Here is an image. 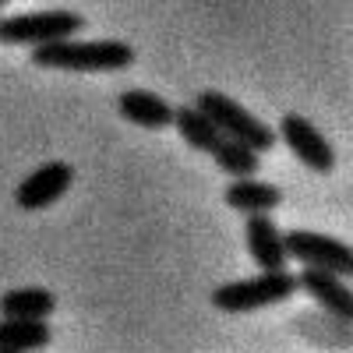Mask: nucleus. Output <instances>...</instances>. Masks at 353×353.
<instances>
[{"label": "nucleus", "mask_w": 353, "mask_h": 353, "mask_svg": "<svg viewBox=\"0 0 353 353\" xmlns=\"http://www.w3.org/2000/svg\"><path fill=\"white\" fill-rule=\"evenodd\" d=\"M36 68L57 71H121L134 64V46L124 39H61L32 50Z\"/></svg>", "instance_id": "f257e3e1"}, {"label": "nucleus", "mask_w": 353, "mask_h": 353, "mask_svg": "<svg viewBox=\"0 0 353 353\" xmlns=\"http://www.w3.org/2000/svg\"><path fill=\"white\" fill-rule=\"evenodd\" d=\"M194 106L223 131V138H233V141L248 145V149H254L258 156L272 152L279 145V134L269 124L258 121L248 106H241L237 99H230L226 92H219V88H201V92L194 96Z\"/></svg>", "instance_id": "f03ea898"}, {"label": "nucleus", "mask_w": 353, "mask_h": 353, "mask_svg": "<svg viewBox=\"0 0 353 353\" xmlns=\"http://www.w3.org/2000/svg\"><path fill=\"white\" fill-rule=\"evenodd\" d=\"M85 28V14L74 8H43V11H14L0 18V43L18 46H50L61 39H74Z\"/></svg>", "instance_id": "7ed1b4c3"}, {"label": "nucleus", "mask_w": 353, "mask_h": 353, "mask_svg": "<svg viewBox=\"0 0 353 353\" xmlns=\"http://www.w3.org/2000/svg\"><path fill=\"white\" fill-rule=\"evenodd\" d=\"M301 290L297 272H254L248 279H233L212 290V307L226 311V314H248L258 307H269V304H283L290 301L293 293Z\"/></svg>", "instance_id": "20e7f679"}, {"label": "nucleus", "mask_w": 353, "mask_h": 353, "mask_svg": "<svg viewBox=\"0 0 353 353\" xmlns=\"http://www.w3.org/2000/svg\"><path fill=\"white\" fill-rule=\"evenodd\" d=\"M286 251L301 269H318V272H329L339 279H353V244H346L339 237L293 226L286 233Z\"/></svg>", "instance_id": "39448f33"}, {"label": "nucleus", "mask_w": 353, "mask_h": 353, "mask_svg": "<svg viewBox=\"0 0 353 353\" xmlns=\"http://www.w3.org/2000/svg\"><path fill=\"white\" fill-rule=\"evenodd\" d=\"M276 134H279V141L290 145V152L297 156L307 170H314V173H332L336 170V149H332V141L321 134L304 113H283Z\"/></svg>", "instance_id": "423d86ee"}, {"label": "nucleus", "mask_w": 353, "mask_h": 353, "mask_svg": "<svg viewBox=\"0 0 353 353\" xmlns=\"http://www.w3.org/2000/svg\"><path fill=\"white\" fill-rule=\"evenodd\" d=\"M74 181V170L64 159H50L43 166H36L25 181L14 188V205L25 212H39L46 205H53L57 198H64V191Z\"/></svg>", "instance_id": "0eeeda50"}, {"label": "nucleus", "mask_w": 353, "mask_h": 353, "mask_svg": "<svg viewBox=\"0 0 353 353\" xmlns=\"http://www.w3.org/2000/svg\"><path fill=\"white\" fill-rule=\"evenodd\" d=\"M244 244L251 261L258 265V272H286V233L272 216H248L244 219Z\"/></svg>", "instance_id": "6e6552de"}, {"label": "nucleus", "mask_w": 353, "mask_h": 353, "mask_svg": "<svg viewBox=\"0 0 353 353\" xmlns=\"http://www.w3.org/2000/svg\"><path fill=\"white\" fill-rule=\"evenodd\" d=\"M297 283L307 297L318 304V311H325L346 325H353V286L339 276H329V272H318V269H301L297 272Z\"/></svg>", "instance_id": "1a4fd4ad"}, {"label": "nucleus", "mask_w": 353, "mask_h": 353, "mask_svg": "<svg viewBox=\"0 0 353 353\" xmlns=\"http://www.w3.org/2000/svg\"><path fill=\"white\" fill-rule=\"evenodd\" d=\"M117 110H121L124 121L138 124V128H149V131H163L173 124L176 106H170L163 96L149 92V88H128V92L117 96Z\"/></svg>", "instance_id": "9d476101"}, {"label": "nucleus", "mask_w": 353, "mask_h": 353, "mask_svg": "<svg viewBox=\"0 0 353 353\" xmlns=\"http://www.w3.org/2000/svg\"><path fill=\"white\" fill-rule=\"evenodd\" d=\"M223 201L230 209H237L244 216H269L272 209L283 205V191L269 181H258V176H244V181H230L223 191Z\"/></svg>", "instance_id": "9b49d317"}, {"label": "nucleus", "mask_w": 353, "mask_h": 353, "mask_svg": "<svg viewBox=\"0 0 353 353\" xmlns=\"http://www.w3.org/2000/svg\"><path fill=\"white\" fill-rule=\"evenodd\" d=\"M293 329L314 346H329V350H350L353 346V325H346V321H339L325 311L297 314L293 318Z\"/></svg>", "instance_id": "f8f14e48"}, {"label": "nucleus", "mask_w": 353, "mask_h": 353, "mask_svg": "<svg viewBox=\"0 0 353 353\" xmlns=\"http://www.w3.org/2000/svg\"><path fill=\"white\" fill-rule=\"evenodd\" d=\"M53 343L50 321L28 318H0V353H36Z\"/></svg>", "instance_id": "ddd939ff"}, {"label": "nucleus", "mask_w": 353, "mask_h": 353, "mask_svg": "<svg viewBox=\"0 0 353 353\" xmlns=\"http://www.w3.org/2000/svg\"><path fill=\"white\" fill-rule=\"evenodd\" d=\"M57 307V297L46 286H18L0 293V314L4 318H28V321H46Z\"/></svg>", "instance_id": "4468645a"}, {"label": "nucleus", "mask_w": 353, "mask_h": 353, "mask_svg": "<svg viewBox=\"0 0 353 353\" xmlns=\"http://www.w3.org/2000/svg\"><path fill=\"white\" fill-rule=\"evenodd\" d=\"M173 128L181 131V138L191 145V149H198V152H216V145L223 141V131L205 117L194 103L191 106H176V117H173Z\"/></svg>", "instance_id": "2eb2a0df"}, {"label": "nucleus", "mask_w": 353, "mask_h": 353, "mask_svg": "<svg viewBox=\"0 0 353 353\" xmlns=\"http://www.w3.org/2000/svg\"><path fill=\"white\" fill-rule=\"evenodd\" d=\"M216 166L223 173H230L233 181H244V176H254V170H261V156L254 149H248V145L241 141H233V138H223L216 145V152H212Z\"/></svg>", "instance_id": "dca6fc26"}]
</instances>
